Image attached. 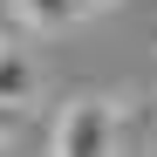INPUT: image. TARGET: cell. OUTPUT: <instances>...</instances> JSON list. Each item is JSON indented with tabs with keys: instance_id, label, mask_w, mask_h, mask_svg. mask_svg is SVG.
<instances>
[{
	"instance_id": "obj_1",
	"label": "cell",
	"mask_w": 157,
	"mask_h": 157,
	"mask_svg": "<svg viewBox=\"0 0 157 157\" xmlns=\"http://www.w3.org/2000/svg\"><path fill=\"white\" fill-rule=\"evenodd\" d=\"M123 150V109L109 96H75L55 109L48 157H116Z\"/></svg>"
},
{
	"instance_id": "obj_2",
	"label": "cell",
	"mask_w": 157,
	"mask_h": 157,
	"mask_svg": "<svg viewBox=\"0 0 157 157\" xmlns=\"http://www.w3.org/2000/svg\"><path fill=\"white\" fill-rule=\"evenodd\" d=\"M109 0H14V21L28 34H55V28H68V21H89V14H102Z\"/></svg>"
},
{
	"instance_id": "obj_3",
	"label": "cell",
	"mask_w": 157,
	"mask_h": 157,
	"mask_svg": "<svg viewBox=\"0 0 157 157\" xmlns=\"http://www.w3.org/2000/svg\"><path fill=\"white\" fill-rule=\"evenodd\" d=\"M34 89H41V68H34V55H21V48H7L0 41V109H28L34 102Z\"/></svg>"
},
{
	"instance_id": "obj_4",
	"label": "cell",
	"mask_w": 157,
	"mask_h": 157,
	"mask_svg": "<svg viewBox=\"0 0 157 157\" xmlns=\"http://www.w3.org/2000/svg\"><path fill=\"white\" fill-rule=\"evenodd\" d=\"M14 137V109H0V144H7Z\"/></svg>"
}]
</instances>
